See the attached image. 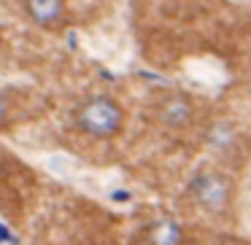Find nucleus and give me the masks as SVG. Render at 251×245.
Listing matches in <instances>:
<instances>
[{
	"label": "nucleus",
	"instance_id": "f257e3e1",
	"mask_svg": "<svg viewBox=\"0 0 251 245\" xmlns=\"http://www.w3.org/2000/svg\"><path fill=\"white\" fill-rule=\"evenodd\" d=\"M186 200L192 207L208 218L224 221L235 213V202H238V180L222 164H208V167L197 170L186 183Z\"/></svg>",
	"mask_w": 251,
	"mask_h": 245
},
{
	"label": "nucleus",
	"instance_id": "f03ea898",
	"mask_svg": "<svg viewBox=\"0 0 251 245\" xmlns=\"http://www.w3.org/2000/svg\"><path fill=\"white\" fill-rule=\"evenodd\" d=\"M73 124L81 135L92 140H114L125 132L127 111L111 94H92L73 113Z\"/></svg>",
	"mask_w": 251,
	"mask_h": 245
},
{
	"label": "nucleus",
	"instance_id": "7ed1b4c3",
	"mask_svg": "<svg viewBox=\"0 0 251 245\" xmlns=\"http://www.w3.org/2000/svg\"><path fill=\"white\" fill-rule=\"evenodd\" d=\"M151 119L159 130L181 135V132L195 130L197 119V100L186 92H165L154 100Z\"/></svg>",
	"mask_w": 251,
	"mask_h": 245
},
{
	"label": "nucleus",
	"instance_id": "20e7f679",
	"mask_svg": "<svg viewBox=\"0 0 251 245\" xmlns=\"http://www.w3.org/2000/svg\"><path fill=\"white\" fill-rule=\"evenodd\" d=\"M205 148L213 154V159L222 167H232V164L246 159L249 143H246V135L232 119L219 116V119H211L205 124Z\"/></svg>",
	"mask_w": 251,
	"mask_h": 245
},
{
	"label": "nucleus",
	"instance_id": "39448f33",
	"mask_svg": "<svg viewBox=\"0 0 251 245\" xmlns=\"http://www.w3.org/2000/svg\"><path fill=\"white\" fill-rule=\"evenodd\" d=\"M27 17L44 30H60L68 19L65 0H22Z\"/></svg>",
	"mask_w": 251,
	"mask_h": 245
},
{
	"label": "nucleus",
	"instance_id": "423d86ee",
	"mask_svg": "<svg viewBox=\"0 0 251 245\" xmlns=\"http://www.w3.org/2000/svg\"><path fill=\"white\" fill-rule=\"evenodd\" d=\"M0 243H8V245H17L19 243V237L11 232V226L3 223V221H0Z\"/></svg>",
	"mask_w": 251,
	"mask_h": 245
},
{
	"label": "nucleus",
	"instance_id": "0eeeda50",
	"mask_svg": "<svg viewBox=\"0 0 251 245\" xmlns=\"http://www.w3.org/2000/svg\"><path fill=\"white\" fill-rule=\"evenodd\" d=\"M213 245H249V243H243V240H238V237H219Z\"/></svg>",
	"mask_w": 251,
	"mask_h": 245
},
{
	"label": "nucleus",
	"instance_id": "6e6552de",
	"mask_svg": "<svg viewBox=\"0 0 251 245\" xmlns=\"http://www.w3.org/2000/svg\"><path fill=\"white\" fill-rule=\"evenodd\" d=\"M6 119H8V105L3 100V94H0V124H6Z\"/></svg>",
	"mask_w": 251,
	"mask_h": 245
}]
</instances>
